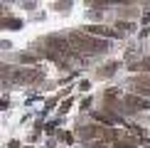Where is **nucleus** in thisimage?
I'll return each instance as SVG.
<instances>
[{"mask_svg": "<svg viewBox=\"0 0 150 148\" xmlns=\"http://www.w3.org/2000/svg\"><path fill=\"white\" fill-rule=\"evenodd\" d=\"M20 59H22V62H35V57H32V54H22Z\"/></svg>", "mask_w": 150, "mask_h": 148, "instance_id": "obj_11", "label": "nucleus"}, {"mask_svg": "<svg viewBox=\"0 0 150 148\" xmlns=\"http://www.w3.org/2000/svg\"><path fill=\"white\" fill-rule=\"evenodd\" d=\"M118 69V64L116 62H111V64H106V69H101V77H108V74H113Z\"/></svg>", "mask_w": 150, "mask_h": 148, "instance_id": "obj_9", "label": "nucleus"}, {"mask_svg": "<svg viewBox=\"0 0 150 148\" xmlns=\"http://www.w3.org/2000/svg\"><path fill=\"white\" fill-rule=\"evenodd\" d=\"M113 143L123 148H135V138L130 133H113Z\"/></svg>", "mask_w": 150, "mask_h": 148, "instance_id": "obj_6", "label": "nucleus"}, {"mask_svg": "<svg viewBox=\"0 0 150 148\" xmlns=\"http://www.w3.org/2000/svg\"><path fill=\"white\" fill-rule=\"evenodd\" d=\"M118 27H121L123 32H128V30H130V25H128V22H118Z\"/></svg>", "mask_w": 150, "mask_h": 148, "instance_id": "obj_10", "label": "nucleus"}, {"mask_svg": "<svg viewBox=\"0 0 150 148\" xmlns=\"http://www.w3.org/2000/svg\"><path fill=\"white\" fill-rule=\"evenodd\" d=\"M123 101H126V106H128L130 111H145V109H150L148 99H145V96H138V94H128Z\"/></svg>", "mask_w": 150, "mask_h": 148, "instance_id": "obj_4", "label": "nucleus"}, {"mask_svg": "<svg viewBox=\"0 0 150 148\" xmlns=\"http://www.w3.org/2000/svg\"><path fill=\"white\" fill-rule=\"evenodd\" d=\"M42 77H45V72L37 69V67H27V69H17L12 74V79H15L17 84H35V82H42Z\"/></svg>", "mask_w": 150, "mask_h": 148, "instance_id": "obj_2", "label": "nucleus"}, {"mask_svg": "<svg viewBox=\"0 0 150 148\" xmlns=\"http://www.w3.org/2000/svg\"><path fill=\"white\" fill-rule=\"evenodd\" d=\"M128 86H133V91L138 96H150V79L148 77H135V79H130Z\"/></svg>", "mask_w": 150, "mask_h": 148, "instance_id": "obj_5", "label": "nucleus"}, {"mask_svg": "<svg viewBox=\"0 0 150 148\" xmlns=\"http://www.w3.org/2000/svg\"><path fill=\"white\" fill-rule=\"evenodd\" d=\"M3 27H8V30H20L22 22L17 20V17H8V15H5V17H3Z\"/></svg>", "mask_w": 150, "mask_h": 148, "instance_id": "obj_7", "label": "nucleus"}, {"mask_svg": "<svg viewBox=\"0 0 150 148\" xmlns=\"http://www.w3.org/2000/svg\"><path fill=\"white\" fill-rule=\"evenodd\" d=\"M86 35H91V37H103V40H108V37H118L121 32H116V30H111V27H106V25H86Z\"/></svg>", "mask_w": 150, "mask_h": 148, "instance_id": "obj_3", "label": "nucleus"}, {"mask_svg": "<svg viewBox=\"0 0 150 148\" xmlns=\"http://www.w3.org/2000/svg\"><path fill=\"white\" fill-rule=\"evenodd\" d=\"M69 45L74 52H86V54H101L108 49L106 40H96V37L86 35V32H71L69 35Z\"/></svg>", "mask_w": 150, "mask_h": 148, "instance_id": "obj_1", "label": "nucleus"}, {"mask_svg": "<svg viewBox=\"0 0 150 148\" xmlns=\"http://www.w3.org/2000/svg\"><path fill=\"white\" fill-rule=\"evenodd\" d=\"M128 69H133V72H143V74H150V59H143V62H138V64H130Z\"/></svg>", "mask_w": 150, "mask_h": 148, "instance_id": "obj_8", "label": "nucleus"}]
</instances>
